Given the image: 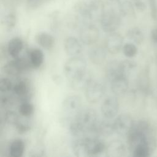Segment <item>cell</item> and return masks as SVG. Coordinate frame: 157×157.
<instances>
[{
	"label": "cell",
	"instance_id": "484cf974",
	"mask_svg": "<svg viewBox=\"0 0 157 157\" xmlns=\"http://www.w3.org/2000/svg\"><path fill=\"white\" fill-rule=\"evenodd\" d=\"M137 64L136 62L132 60H123L120 61V69L121 73L128 78L136 69Z\"/></svg>",
	"mask_w": 157,
	"mask_h": 157
},
{
	"label": "cell",
	"instance_id": "f546056e",
	"mask_svg": "<svg viewBox=\"0 0 157 157\" xmlns=\"http://www.w3.org/2000/svg\"><path fill=\"white\" fill-rule=\"evenodd\" d=\"M16 15L13 12H10L9 13L7 14L3 20L4 24L8 28H12L14 27L16 24Z\"/></svg>",
	"mask_w": 157,
	"mask_h": 157
},
{
	"label": "cell",
	"instance_id": "5bb4252c",
	"mask_svg": "<svg viewBox=\"0 0 157 157\" xmlns=\"http://www.w3.org/2000/svg\"><path fill=\"white\" fill-rule=\"evenodd\" d=\"M82 42L75 37L70 36L67 37L64 42V48L67 55L71 56H75L79 55L82 51Z\"/></svg>",
	"mask_w": 157,
	"mask_h": 157
},
{
	"label": "cell",
	"instance_id": "ba28073f",
	"mask_svg": "<svg viewBox=\"0 0 157 157\" xmlns=\"http://www.w3.org/2000/svg\"><path fill=\"white\" fill-rule=\"evenodd\" d=\"M123 37L118 33H109L105 40V48L108 52L115 55L120 52L123 46Z\"/></svg>",
	"mask_w": 157,
	"mask_h": 157
},
{
	"label": "cell",
	"instance_id": "30bf717a",
	"mask_svg": "<svg viewBox=\"0 0 157 157\" xmlns=\"http://www.w3.org/2000/svg\"><path fill=\"white\" fill-rule=\"evenodd\" d=\"M85 143L88 156L99 155L105 151L106 145L97 137H85Z\"/></svg>",
	"mask_w": 157,
	"mask_h": 157
},
{
	"label": "cell",
	"instance_id": "9a60e30c",
	"mask_svg": "<svg viewBox=\"0 0 157 157\" xmlns=\"http://www.w3.org/2000/svg\"><path fill=\"white\" fill-rule=\"evenodd\" d=\"M106 50L105 48L101 46H94L91 48L88 53L90 61L96 65L102 64L106 59Z\"/></svg>",
	"mask_w": 157,
	"mask_h": 157
},
{
	"label": "cell",
	"instance_id": "52a82bcc",
	"mask_svg": "<svg viewBox=\"0 0 157 157\" xmlns=\"http://www.w3.org/2000/svg\"><path fill=\"white\" fill-rule=\"evenodd\" d=\"M119 110V102L115 96L106 97L101 106V111L104 117L112 118L115 117Z\"/></svg>",
	"mask_w": 157,
	"mask_h": 157
},
{
	"label": "cell",
	"instance_id": "7402d4cb",
	"mask_svg": "<svg viewBox=\"0 0 157 157\" xmlns=\"http://www.w3.org/2000/svg\"><path fill=\"white\" fill-rule=\"evenodd\" d=\"M28 58L32 67L34 68L39 67L44 60L43 52L39 48H33L28 53Z\"/></svg>",
	"mask_w": 157,
	"mask_h": 157
},
{
	"label": "cell",
	"instance_id": "44dd1931",
	"mask_svg": "<svg viewBox=\"0 0 157 157\" xmlns=\"http://www.w3.org/2000/svg\"><path fill=\"white\" fill-rule=\"evenodd\" d=\"M105 73L109 81L118 75H124L121 71L120 61L117 60L110 61L106 66Z\"/></svg>",
	"mask_w": 157,
	"mask_h": 157
},
{
	"label": "cell",
	"instance_id": "2e32d148",
	"mask_svg": "<svg viewBox=\"0 0 157 157\" xmlns=\"http://www.w3.org/2000/svg\"><path fill=\"white\" fill-rule=\"evenodd\" d=\"M92 80L91 75L86 71L82 75L69 80V82L71 86L73 89L76 90H85Z\"/></svg>",
	"mask_w": 157,
	"mask_h": 157
},
{
	"label": "cell",
	"instance_id": "cb8c5ba5",
	"mask_svg": "<svg viewBox=\"0 0 157 157\" xmlns=\"http://www.w3.org/2000/svg\"><path fill=\"white\" fill-rule=\"evenodd\" d=\"M3 71L5 74L12 77H17L23 72L15 59L6 63L3 67Z\"/></svg>",
	"mask_w": 157,
	"mask_h": 157
},
{
	"label": "cell",
	"instance_id": "8992f818",
	"mask_svg": "<svg viewBox=\"0 0 157 157\" xmlns=\"http://www.w3.org/2000/svg\"><path fill=\"white\" fill-rule=\"evenodd\" d=\"M134 122L132 117L128 114L123 113L118 115L113 122L115 132L120 136L127 137L132 128Z\"/></svg>",
	"mask_w": 157,
	"mask_h": 157
},
{
	"label": "cell",
	"instance_id": "e0dca14e",
	"mask_svg": "<svg viewBox=\"0 0 157 157\" xmlns=\"http://www.w3.org/2000/svg\"><path fill=\"white\" fill-rule=\"evenodd\" d=\"M13 92L19 98H20L22 102L28 101L29 98V86L28 83L25 80H20L17 82L12 88Z\"/></svg>",
	"mask_w": 157,
	"mask_h": 157
},
{
	"label": "cell",
	"instance_id": "3957f363",
	"mask_svg": "<svg viewBox=\"0 0 157 157\" xmlns=\"http://www.w3.org/2000/svg\"><path fill=\"white\" fill-rule=\"evenodd\" d=\"M121 23V18L117 12L112 9L103 10L101 15V25L103 31L107 33L116 31Z\"/></svg>",
	"mask_w": 157,
	"mask_h": 157
},
{
	"label": "cell",
	"instance_id": "603a6c76",
	"mask_svg": "<svg viewBox=\"0 0 157 157\" xmlns=\"http://www.w3.org/2000/svg\"><path fill=\"white\" fill-rule=\"evenodd\" d=\"M126 37L132 43L138 45H140L144 40V33L138 27H132L129 29L126 33Z\"/></svg>",
	"mask_w": 157,
	"mask_h": 157
},
{
	"label": "cell",
	"instance_id": "d4e9b609",
	"mask_svg": "<svg viewBox=\"0 0 157 157\" xmlns=\"http://www.w3.org/2000/svg\"><path fill=\"white\" fill-rule=\"evenodd\" d=\"M25 150L24 142L21 139L13 140L9 146V154L12 157H20Z\"/></svg>",
	"mask_w": 157,
	"mask_h": 157
},
{
	"label": "cell",
	"instance_id": "ac0fdd59",
	"mask_svg": "<svg viewBox=\"0 0 157 157\" xmlns=\"http://www.w3.org/2000/svg\"><path fill=\"white\" fill-rule=\"evenodd\" d=\"M72 150L73 153L78 157H85L88 156L86 143L85 138L79 137L75 139L72 142Z\"/></svg>",
	"mask_w": 157,
	"mask_h": 157
},
{
	"label": "cell",
	"instance_id": "ffe728a7",
	"mask_svg": "<svg viewBox=\"0 0 157 157\" xmlns=\"http://www.w3.org/2000/svg\"><path fill=\"white\" fill-rule=\"evenodd\" d=\"M23 47V40L19 37H13L8 43L7 51L9 54L13 58H16L19 56Z\"/></svg>",
	"mask_w": 157,
	"mask_h": 157
},
{
	"label": "cell",
	"instance_id": "d6986e66",
	"mask_svg": "<svg viewBox=\"0 0 157 157\" xmlns=\"http://www.w3.org/2000/svg\"><path fill=\"white\" fill-rule=\"evenodd\" d=\"M36 41L40 46L47 50L52 48L55 44L54 37L46 32L39 33L36 36Z\"/></svg>",
	"mask_w": 157,
	"mask_h": 157
},
{
	"label": "cell",
	"instance_id": "f1b7e54d",
	"mask_svg": "<svg viewBox=\"0 0 157 157\" xmlns=\"http://www.w3.org/2000/svg\"><path fill=\"white\" fill-rule=\"evenodd\" d=\"M20 120L18 115L13 110H7L4 114V120L10 125L15 126Z\"/></svg>",
	"mask_w": 157,
	"mask_h": 157
},
{
	"label": "cell",
	"instance_id": "5b68a950",
	"mask_svg": "<svg viewBox=\"0 0 157 157\" xmlns=\"http://www.w3.org/2000/svg\"><path fill=\"white\" fill-rule=\"evenodd\" d=\"M82 107V100L77 95H69L65 98L62 102V111L67 118H74L80 110Z\"/></svg>",
	"mask_w": 157,
	"mask_h": 157
},
{
	"label": "cell",
	"instance_id": "e575fe53",
	"mask_svg": "<svg viewBox=\"0 0 157 157\" xmlns=\"http://www.w3.org/2000/svg\"><path fill=\"white\" fill-rule=\"evenodd\" d=\"M13 104L12 98L8 95H4L1 96V104L4 107H7L11 106Z\"/></svg>",
	"mask_w": 157,
	"mask_h": 157
},
{
	"label": "cell",
	"instance_id": "83f0119b",
	"mask_svg": "<svg viewBox=\"0 0 157 157\" xmlns=\"http://www.w3.org/2000/svg\"><path fill=\"white\" fill-rule=\"evenodd\" d=\"M122 50L123 54L128 58H132L137 53V48L134 43H126L123 45Z\"/></svg>",
	"mask_w": 157,
	"mask_h": 157
},
{
	"label": "cell",
	"instance_id": "1f68e13d",
	"mask_svg": "<svg viewBox=\"0 0 157 157\" xmlns=\"http://www.w3.org/2000/svg\"><path fill=\"white\" fill-rule=\"evenodd\" d=\"M16 128L17 131L18 132V133L20 134H24L26 133V132H28L30 128V124L26 122V121H22L21 120H20V121L17 123V124L15 126Z\"/></svg>",
	"mask_w": 157,
	"mask_h": 157
},
{
	"label": "cell",
	"instance_id": "d6a6232c",
	"mask_svg": "<svg viewBox=\"0 0 157 157\" xmlns=\"http://www.w3.org/2000/svg\"><path fill=\"white\" fill-rule=\"evenodd\" d=\"M150 15L153 20H157V0H148Z\"/></svg>",
	"mask_w": 157,
	"mask_h": 157
},
{
	"label": "cell",
	"instance_id": "7a4b0ae2",
	"mask_svg": "<svg viewBox=\"0 0 157 157\" xmlns=\"http://www.w3.org/2000/svg\"><path fill=\"white\" fill-rule=\"evenodd\" d=\"M86 71V61L78 56H71L64 63V73L69 81L82 75Z\"/></svg>",
	"mask_w": 157,
	"mask_h": 157
},
{
	"label": "cell",
	"instance_id": "d590c367",
	"mask_svg": "<svg viewBox=\"0 0 157 157\" xmlns=\"http://www.w3.org/2000/svg\"><path fill=\"white\" fill-rule=\"evenodd\" d=\"M151 37L152 40L157 45V28L152 29L151 32Z\"/></svg>",
	"mask_w": 157,
	"mask_h": 157
},
{
	"label": "cell",
	"instance_id": "8fae6325",
	"mask_svg": "<svg viewBox=\"0 0 157 157\" xmlns=\"http://www.w3.org/2000/svg\"><path fill=\"white\" fill-rule=\"evenodd\" d=\"M109 82L111 91L115 96H121L128 90L129 86L128 78L124 75H118Z\"/></svg>",
	"mask_w": 157,
	"mask_h": 157
},
{
	"label": "cell",
	"instance_id": "4316f807",
	"mask_svg": "<svg viewBox=\"0 0 157 157\" xmlns=\"http://www.w3.org/2000/svg\"><path fill=\"white\" fill-rule=\"evenodd\" d=\"M18 110L21 115L25 117H28L33 113L34 106L31 103L28 101L22 102L19 106Z\"/></svg>",
	"mask_w": 157,
	"mask_h": 157
},
{
	"label": "cell",
	"instance_id": "6da1fadb",
	"mask_svg": "<svg viewBox=\"0 0 157 157\" xmlns=\"http://www.w3.org/2000/svg\"><path fill=\"white\" fill-rule=\"evenodd\" d=\"M129 150L131 152L138 147H147L154 151L157 147V136L153 126L147 121L140 120L134 122L127 136Z\"/></svg>",
	"mask_w": 157,
	"mask_h": 157
},
{
	"label": "cell",
	"instance_id": "7c38bea8",
	"mask_svg": "<svg viewBox=\"0 0 157 157\" xmlns=\"http://www.w3.org/2000/svg\"><path fill=\"white\" fill-rule=\"evenodd\" d=\"M105 151L109 157H121L125 155L126 147L121 140H113L106 145Z\"/></svg>",
	"mask_w": 157,
	"mask_h": 157
},
{
	"label": "cell",
	"instance_id": "4fadbf2b",
	"mask_svg": "<svg viewBox=\"0 0 157 157\" xmlns=\"http://www.w3.org/2000/svg\"><path fill=\"white\" fill-rule=\"evenodd\" d=\"M114 131L113 124L110 121L103 120L97 121L92 131V134L96 136L107 137L111 136Z\"/></svg>",
	"mask_w": 157,
	"mask_h": 157
},
{
	"label": "cell",
	"instance_id": "4dcf8cb0",
	"mask_svg": "<svg viewBox=\"0 0 157 157\" xmlns=\"http://www.w3.org/2000/svg\"><path fill=\"white\" fill-rule=\"evenodd\" d=\"M13 85L8 78H2L0 80V90L2 93H8L13 88Z\"/></svg>",
	"mask_w": 157,
	"mask_h": 157
},
{
	"label": "cell",
	"instance_id": "9c48e42d",
	"mask_svg": "<svg viewBox=\"0 0 157 157\" xmlns=\"http://www.w3.org/2000/svg\"><path fill=\"white\" fill-rule=\"evenodd\" d=\"M79 36L82 43L90 45L95 44L99 39V31L96 26L90 25L81 29Z\"/></svg>",
	"mask_w": 157,
	"mask_h": 157
},
{
	"label": "cell",
	"instance_id": "836d02e7",
	"mask_svg": "<svg viewBox=\"0 0 157 157\" xmlns=\"http://www.w3.org/2000/svg\"><path fill=\"white\" fill-rule=\"evenodd\" d=\"M132 4L139 12H144L147 9V4L144 0H132Z\"/></svg>",
	"mask_w": 157,
	"mask_h": 157
},
{
	"label": "cell",
	"instance_id": "277c9868",
	"mask_svg": "<svg viewBox=\"0 0 157 157\" xmlns=\"http://www.w3.org/2000/svg\"><path fill=\"white\" fill-rule=\"evenodd\" d=\"M105 92V88L102 83L92 80L85 90V96L87 101L95 104L102 99Z\"/></svg>",
	"mask_w": 157,
	"mask_h": 157
},
{
	"label": "cell",
	"instance_id": "8d00e7d4",
	"mask_svg": "<svg viewBox=\"0 0 157 157\" xmlns=\"http://www.w3.org/2000/svg\"><path fill=\"white\" fill-rule=\"evenodd\" d=\"M156 67H157V58L156 59Z\"/></svg>",
	"mask_w": 157,
	"mask_h": 157
}]
</instances>
